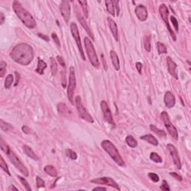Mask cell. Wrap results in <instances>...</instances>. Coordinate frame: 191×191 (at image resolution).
<instances>
[{
	"label": "cell",
	"instance_id": "1",
	"mask_svg": "<svg viewBox=\"0 0 191 191\" xmlns=\"http://www.w3.org/2000/svg\"><path fill=\"white\" fill-rule=\"evenodd\" d=\"M10 57L14 62L27 66L34 58L33 48L27 43H19L14 47L10 53Z\"/></svg>",
	"mask_w": 191,
	"mask_h": 191
},
{
	"label": "cell",
	"instance_id": "2",
	"mask_svg": "<svg viewBox=\"0 0 191 191\" xmlns=\"http://www.w3.org/2000/svg\"><path fill=\"white\" fill-rule=\"evenodd\" d=\"M13 10L15 12L17 16L22 21V23L28 28V29H34L37 26L36 21L34 19L32 15L26 11L22 4L19 1H14L13 2Z\"/></svg>",
	"mask_w": 191,
	"mask_h": 191
},
{
	"label": "cell",
	"instance_id": "3",
	"mask_svg": "<svg viewBox=\"0 0 191 191\" xmlns=\"http://www.w3.org/2000/svg\"><path fill=\"white\" fill-rule=\"evenodd\" d=\"M101 146L110 155L111 158L113 160V161L116 164H118L119 167H126V164H125L124 161H123L121 155L119 154L117 148L115 146L114 144L111 141L108 140H104L101 143Z\"/></svg>",
	"mask_w": 191,
	"mask_h": 191
},
{
	"label": "cell",
	"instance_id": "4",
	"mask_svg": "<svg viewBox=\"0 0 191 191\" xmlns=\"http://www.w3.org/2000/svg\"><path fill=\"white\" fill-rule=\"evenodd\" d=\"M85 46L87 54H88V58H89L91 64L94 67H95V68H99L100 64H99L97 55H96V52H95L93 44V43L88 37H85Z\"/></svg>",
	"mask_w": 191,
	"mask_h": 191
},
{
	"label": "cell",
	"instance_id": "5",
	"mask_svg": "<svg viewBox=\"0 0 191 191\" xmlns=\"http://www.w3.org/2000/svg\"><path fill=\"white\" fill-rule=\"evenodd\" d=\"M5 154L8 155V159L10 160V161L14 164V166L16 167L17 169L22 175H24L26 177L29 176V172L28 169L26 167V166L22 164V161L19 160V158L17 156V154L11 149V148L8 150V152H7Z\"/></svg>",
	"mask_w": 191,
	"mask_h": 191
},
{
	"label": "cell",
	"instance_id": "6",
	"mask_svg": "<svg viewBox=\"0 0 191 191\" xmlns=\"http://www.w3.org/2000/svg\"><path fill=\"white\" fill-rule=\"evenodd\" d=\"M76 88V78H75V71L73 67L70 68V76H69V84L67 87V96L72 104H74L73 97L75 90Z\"/></svg>",
	"mask_w": 191,
	"mask_h": 191
},
{
	"label": "cell",
	"instance_id": "7",
	"mask_svg": "<svg viewBox=\"0 0 191 191\" xmlns=\"http://www.w3.org/2000/svg\"><path fill=\"white\" fill-rule=\"evenodd\" d=\"M75 105H76V109L78 111V115L82 119L85 120V121L88 122V123H93L94 122L93 118L92 117L90 114L88 113L87 109L85 108V106L83 105L82 102H81V99L80 97V95H77L75 97Z\"/></svg>",
	"mask_w": 191,
	"mask_h": 191
},
{
	"label": "cell",
	"instance_id": "8",
	"mask_svg": "<svg viewBox=\"0 0 191 191\" xmlns=\"http://www.w3.org/2000/svg\"><path fill=\"white\" fill-rule=\"evenodd\" d=\"M161 116L163 122H164V126H165L166 129H167V131H168V133L169 134V135H170L172 138L175 139V140H178V131H177L176 128L173 126V124L171 123L168 113L165 111H163L162 113H161Z\"/></svg>",
	"mask_w": 191,
	"mask_h": 191
},
{
	"label": "cell",
	"instance_id": "9",
	"mask_svg": "<svg viewBox=\"0 0 191 191\" xmlns=\"http://www.w3.org/2000/svg\"><path fill=\"white\" fill-rule=\"evenodd\" d=\"M70 30H71L72 35H73V38L75 39V43H76L77 46H78V50H79V52H80V55H81V58H82L83 61H85V54H84V50H83L81 38H80L79 31H78V26H77L75 22H72V23L70 24Z\"/></svg>",
	"mask_w": 191,
	"mask_h": 191
},
{
	"label": "cell",
	"instance_id": "10",
	"mask_svg": "<svg viewBox=\"0 0 191 191\" xmlns=\"http://www.w3.org/2000/svg\"><path fill=\"white\" fill-rule=\"evenodd\" d=\"M159 13L161 17V19L164 20V22H165L166 26H167V29L169 31V34H170L171 37H172V40L174 41L176 40V36H175V33L173 32V31L171 29L170 26H169V20H168V15H169V10L167 8V6L165 5V4H161L159 7Z\"/></svg>",
	"mask_w": 191,
	"mask_h": 191
},
{
	"label": "cell",
	"instance_id": "11",
	"mask_svg": "<svg viewBox=\"0 0 191 191\" xmlns=\"http://www.w3.org/2000/svg\"><path fill=\"white\" fill-rule=\"evenodd\" d=\"M91 182L93 184H95V185H108V186H110L111 187L115 188L117 190H120V188H119V186L118 185V184L115 182L113 179H112L111 178H109V177H102V178H95V179H93L91 181Z\"/></svg>",
	"mask_w": 191,
	"mask_h": 191
},
{
	"label": "cell",
	"instance_id": "12",
	"mask_svg": "<svg viewBox=\"0 0 191 191\" xmlns=\"http://www.w3.org/2000/svg\"><path fill=\"white\" fill-rule=\"evenodd\" d=\"M167 147L168 149V150H169V152L170 154L171 157H172V159L173 161L175 167L178 169H181V168H182V164H181V160L180 158H179V155H178L177 149L173 145H172V144H167Z\"/></svg>",
	"mask_w": 191,
	"mask_h": 191
},
{
	"label": "cell",
	"instance_id": "13",
	"mask_svg": "<svg viewBox=\"0 0 191 191\" xmlns=\"http://www.w3.org/2000/svg\"><path fill=\"white\" fill-rule=\"evenodd\" d=\"M100 105H101V108H102V113H103V115H104V119H105V121H106L107 123H108L109 124L111 125L114 124L111 111L110 108H109L107 102H105V101L104 100L102 101Z\"/></svg>",
	"mask_w": 191,
	"mask_h": 191
},
{
	"label": "cell",
	"instance_id": "14",
	"mask_svg": "<svg viewBox=\"0 0 191 191\" xmlns=\"http://www.w3.org/2000/svg\"><path fill=\"white\" fill-rule=\"evenodd\" d=\"M60 11H61V14L64 21L67 23L70 21V14H71V13H70V5L69 1H67V0L61 1V5H60Z\"/></svg>",
	"mask_w": 191,
	"mask_h": 191
},
{
	"label": "cell",
	"instance_id": "15",
	"mask_svg": "<svg viewBox=\"0 0 191 191\" xmlns=\"http://www.w3.org/2000/svg\"><path fill=\"white\" fill-rule=\"evenodd\" d=\"M57 109L59 114L66 118H70L73 115V112L70 110V108L64 102H60L57 104Z\"/></svg>",
	"mask_w": 191,
	"mask_h": 191
},
{
	"label": "cell",
	"instance_id": "16",
	"mask_svg": "<svg viewBox=\"0 0 191 191\" xmlns=\"http://www.w3.org/2000/svg\"><path fill=\"white\" fill-rule=\"evenodd\" d=\"M135 14L139 20L145 21L148 18V11L144 5H137L135 8Z\"/></svg>",
	"mask_w": 191,
	"mask_h": 191
},
{
	"label": "cell",
	"instance_id": "17",
	"mask_svg": "<svg viewBox=\"0 0 191 191\" xmlns=\"http://www.w3.org/2000/svg\"><path fill=\"white\" fill-rule=\"evenodd\" d=\"M167 68H168V72L169 73L172 75L175 79H178V73H177V64H175L170 57H167Z\"/></svg>",
	"mask_w": 191,
	"mask_h": 191
},
{
	"label": "cell",
	"instance_id": "18",
	"mask_svg": "<svg viewBox=\"0 0 191 191\" xmlns=\"http://www.w3.org/2000/svg\"><path fill=\"white\" fill-rule=\"evenodd\" d=\"M75 14H76L77 18H78V21H79V22L81 23V26H82V27L84 28V29H85V30L86 31V32L88 33V34L89 35V36L91 37V38H92L93 40H95V39H94L93 34V32H91L89 26H88V23H87L86 20H85V19H84V18H83V17L81 16V14L79 13V11H75Z\"/></svg>",
	"mask_w": 191,
	"mask_h": 191
},
{
	"label": "cell",
	"instance_id": "19",
	"mask_svg": "<svg viewBox=\"0 0 191 191\" xmlns=\"http://www.w3.org/2000/svg\"><path fill=\"white\" fill-rule=\"evenodd\" d=\"M164 103H165L166 106L168 108H172L175 106V95L172 94V92L170 91H167L166 92L165 95H164Z\"/></svg>",
	"mask_w": 191,
	"mask_h": 191
},
{
	"label": "cell",
	"instance_id": "20",
	"mask_svg": "<svg viewBox=\"0 0 191 191\" xmlns=\"http://www.w3.org/2000/svg\"><path fill=\"white\" fill-rule=\"evenodd\" d=\"M108 22L109 28H110L113 38L115 39L116 41H118L119 40V36H118V29L116 22L111 17H108Z\"/></svg>",
	"mask_w": 191,
	"mask_h": 191
},
{
	"label": "cell",
	"instance_id": "21",
	"mask_svg": "<svg viewBox=\"0 0 191 191\" xmlns=\"http://www.w3.org/2000/svg\"><path fill=\"white\" fill-rule=\"evenodd\" d=\"M110 56L113 67L115 68V70L118 71V70H119V68H120V64H119V59L117 54H116V52L114 50H111L110 52Z\"/></svg>",
	"mask_w": 191,
	"mask_h": 191
},
{
	"label": "cell",
	"instance_id": "22",
	"mask_svg": "<svg viewBox=\"0 0 191 191\" xmlns=\"http://www.w3.org/2000/svg\"><path fill=\"white\" fill-rule=\"evenodd\" d=\"M22 148H23L24 152H25V154H26L28 157H29V158H32V159L34 160V161H38V157L37 156V154H35L34 152L32 150V149L31 148V147H29V146L27 145H25L23 146Z\"/></svg>",
	"mask_w": 191,
	"mask_h": 191
},
{
	"label": "cell",
	"instance_id": "23",
	"mask_svg": "<svg viewBox=\"0 0 191 191\" xmlns=\"http://www.w3.org/2000/svg\"><path fill=\"white\" fill-rule=\"evenodd\" d=\"M141 140H146V142L149 143L150 144L153 146H158V140H157L155 137H154L152 134H146V135H143L140 137Z\"/></svg>",
	"mask_w": 191,
	"mask_h": 191
},
{
	"label": "cell",
	"instance_id": "24",
	"mask_svg": "<svg viewBox=\"0 0 191 191\" xmlns=\"http://www.w3.org/2000/svg\"><path fill=\"white\" fill-rule=\"evenodd\" d=\"M47 67V64L44 61L41 60L40 57H38V63H37V68L36 69L35 72H37L38 74H40V75H43V73H44L45 69Z\"/></svg>",
	"mask_w": 191,
	"mask_h": 191
},
{
	"label": "cell",
	"instance_id": "25",
	"mask_svg": "<svg viewBox=\"0 0 191 191\" xmlns=\"http://www.w3.org/2000/svg\"><path fill=\"white\" fill-rule=\"evenodd\" d=\"M105 5H106L107 11L111 15L115 16V5L113 1L111 0H106L105 1Z\"/></svg>",
	"mask_w": 191,
	"mask_h": 191
},
{
	"label": "cell",
	"instance_id": "26",
	"mask_svg": "<svg viewBox=\"0 0 191 191\" xmlns=\"http://www.w3.org/2000/svg\"><path fill=\"white\" fill-rule=\"evenodd\" d=\"M45 172L50 175L52 177H56L57 175V169H55V167L52 165H47L44 168Z\"/></svg>",
	"mask_w": 191,
	"mask_h": 191
},
{
	"label": "cell",
	"instance_id": "27",
	"mask_svg": "<svg viewBox=\"0 0 191 191\" xmlns=\"http://www.w3.org/2000/svg\"><path fill=\"white\" fill-rule=\"evenodd\" d=\"M126 142L127 145L131 148H135L137 146V141L131 135L127 136V137L126 138Z\"/></svg>",
	"mask_w": 191,
	"mask_h": 191
},
{
	"label": "cell",
	"instance_id": "28",
	"mask_svg": "<svg viewBox=\"0 0 191 191\" xmlns=\"http://www.w3.org/2000/svg\"><path fill=\"white\" fill-rule=\"evenodd\" d=\"M50 65H51V73L53 76H55L57 72V64L54 57H50Z\"/></svg>",
	"mask_w": 191,
	"mask_h": 191
},
{
	"label": "cell",
	"instance_id": "29",
	"mask_svg": "<svg viewBox=\"0 0 191 191\" xmlns=\"http://www.w3.org/2000/svg\"><path fill=\"white\" fill-rule=\"evenodd\" d=\"M78 3L81 5L82 11L84 12V15H85V18H88V2L87 1H78Z\"/></svg>",
	"mask_w": 191,
	"mask_h": 191
},
{
	"label": "cell",
	"instance_id": "30",
	"mask_svg": "<svg viewBox=\"0 0 191 191\" xmlns=\"http://www.w3.org/2000/svg\"><path fill=\"white\" fill-rule=\"evenodd\" d=\"M150 129H151V130L153 132H154L155 134H157L158 136H160V137H165L166 135H167L165 133V131H164L163 130H161V129H158V128H157L155 126H154V125H151V126H150Z\"/></svg>",
	"mask_w": 191,
	"mask_h": 191
},
{
	"label": "cell",
	"instance_id": "31",
	"mask_svg": "<svg viewBox=\"0 0 191 191\" xmlns=\"http://www.w3.org/2000/svg\"><path fill=\"white\" fill-rule=\"evenodd\" d=\"M14 81V76L11 74H9L6 76V78H5V88L6 89H9L11 87L12 84H13Z\"/></svg>",
	"mask_w": 191,
	"mask_h": 191
},
{
	"label": "cell",
	"instance_id": "32",
	"mask_svg": "<svg viewBox=\"0 0 191 191\" xmlns=\"http://www.w3.org/2000/svg\"><path fill=\"white\" fill-rule=\"evenodd\" d=\"M151 37L150 35H146L144 37V48L147 52H150L151 50Z\"/></svg>",
	"mask_w": 191,
	"mask_h": 191
},
{
	"label": "cell",
	"instance_id": "33",
	"mask_svg": "<svg viewBox=\"0 0 191 191\" xmlns=\"http://www.w3.org/2000/svg\"><path fill=\"white\" fill-rule=\"evenodd\" d=\"M0 167H1V168H2V169H3V170L5 171L8 175H11V173H10L9 172V169H8V165H7L6 162L5 161V160H4L3 157L2 156L0 157Z\"/></svg>",
	"mask_w": 191,
	"mask_h": 191
},
{
	"label": "cell",
	"instance_id": "34",
	"mask_svg": "<svg viewBox=\"0 0 191 191\" xmlns=\"http://www.w3.org/2000/svg\"><path fill=\"white\" fill-rule=\"evenodd\" d=\"M157 47H158V51L159 55L167 53V47H166V46L164 43H161V42H158V43H157Z\"/></svg>",
	"mask_w": 191,
	"mask_h": 191
},
{
	"label": "cell",
	"instance_id": "35",
	"mask_svg": "<svg viewBox=\"0 0 191 191\" xmlns=\"http://www.w3.org/2000/svg\"><path fill=\"white\" fill-rule=\"evenodd\" d=\"M0 127L4 131H8L10 129H12V126L8 124V123H7L6 122L4 121L3 119H0Z\"/></svg>",
	"mask_w": 191,
	"mask_h": 191
},
{
	"label": "cell",
	"instance_id": "36",
	"mask_svg": "<svg viewBox=\"0 0 191 191\" xmlns=\"http://www.w3.org/2000/svg\"><path fill=\"white\" fill-rule=\"evenodd\" d=\"M6 62L4 61H1V62H0V77L1 78H3L4 75H5V73H6Z\"/></svg>",
	"mask_w": 191,
	"mask_h": 191
},
{
	"label": "cell",
	"instance_id": "37",
	"mask_svg": "<svg viewBox=\"0 0 191 191\" xmlns=\"http://www.w3.org/2000/svg\"><path fill=\"white\" fill-rule=\"evenodd\" d=\"M150 159L155 163L162 162V158H161V157H160L159 154L155 152H152L151 154H150Z\"/></svg>",
	"mask_w": 191,
	"mask_h": 191
},
{
	"label": "cell",
	"instance_id": "38",
	"mask_svg": "<svg viewBox=\"0 0 191 191\" xmlns=\"http://www.w3.org/2000/svg\"><path fill=\"white\" fill-rule=\"evenodd\" d=\"M17 177H18V178H19V182H20L21 183H22V185H23L24 187L26 188V190L32 191V188L30 187V185H29V184L28 183L27 181H26V179H25V178H23V177H21V176H19V175H18Z\"/></svg>",
	"mask_w": 191,
	"mask_h": 191
},
{
	"label": "cell",
	"instance_id": "39",
	"mask_svg": "<svg viewBox=\"0 0 191 191\" xmlns=\"http://www.w3.org/2000/svg\"><path fill=\"white\" fill-rule=\"evenodd\" d=\"M66 154H67V156L69 157L70 159L72 160L77 159V154L73 151V150L70 149H67L66 150Z\"/></svg>",
	"mask_w": 191,
	"mask_h": 191
},
{
	"label": "cell",
	"instance_id": "40",
	"mask_svg": "<svg viewBox=\"0 0 191 191\" xmlns=\"http://www.w3.org/2000/svg\"><path fill=\"white\" fill-rule=\"evenodd\" d=\"M148 176L149 178L152 181V182H159V176H158L157 174L154 173V172H149V173L148 174Z\"/></svg>",
	"mask_w": 191,
	"mask_h": 191
},
{
	"label": "cell",
	"instance_id": "41",
	"mask_svg": "<svg viewBox=\"0 0 191 191\" xmlns=\"http://www.w3.org/2000/svg\"><path fill=\"white\" fill-rule=\"evenodd\" d=\"M36 183H37V188H41L45 187V182L39 176L36 177Z\"/></svg>",
	"mask_w": 191,
	"mask_h": 191
},
{
	"label": "cell",
	"instance_id": "42",
	"mask_svg": "<svg viewBox=\"0 0 191 191\" xmlns=\"http://www.w3.org/2000/svg\"><path fill=\"white\" fill-rule=\"evenodd\" d=\"M170 20L171 22H172V25H173L174 28L175 29V31H176L177 32H178V20L176 19V18L175 17L172 16L170 17Z\"/></svg>",
	"mask_w": 191,
	"mask_h": 191
},
{
	"label": "cell",
	"instance_id": "43",
	"mask_svg": "<svg viewBox=\"0 0 191 191\" xmlns=\"http://www.w3.org/2000/svg\"><path fill=\"white\" fill-rule=\"evenodd\" d=\"M52 38L53 39V40H54V42L55 43V44L57 45L58 47H60L61 46V43H60V40H59V38L58 37H57V35L55 33H52Z\"/></svg>",
	"mask_w": 191,
	"mask_h": 191
},
{
	"label": "cell",
	"instance_id": "44",
	"mask_svg": "<svg viewBox=\"0 0 191 191\" xmlns=\"http://www.w3.org/2000/svg\"><path fill=\"white\" fill-rule=\"evenodd\" d=\"M161 189L162 190H164V191H169V190H170V188H169V185H168V184H167V182H166L165 180L163 181L162 185L161 186Z\"/></svg>",
	"mask_w": 191,
	"mask_h": 191
},
{
	"label": "cell",
	"instance_id": "45",
	"mask_svg": "<svg viewBox=\"0 0 191 191\" xmlns=\"http://www.w3.org/2000/svg\"><path fill=\"white\" fill-rule=\"evenodd\" d=\"M22 130L24 133H26V134H32V129H30V128L26 126H23L22 127Z\"/></svg>",
	"mask_w": 191,
	"mask_h": 191
},
{
	"label": "cell",
	"instance_id": "46",
	"mask_svg": "<svg viewBox=\"0 0 191 191\" xmlns=\"http://www.w3.org/2000/svg\"><path fill=\"white\" fill-rule=\"evenodd\" d=\"M170 174L171 175H172V177H173V178H175V179H176V180H178V181H182V177L180 175H178V173H176V172H170Z\"/></svg>",
	"mask_w": 191,
	"mask_h": 191
},
{
	"label": "cell",
	"instance_id": "47",
	"mask_svg": "<svg viewBox=\"0 0 191 191\" xmlns=\"http://www.w3.org/2000/svg\"><path fill=\"white\" fill-rule=\"evenodd\" d=\"M57 61H58V63L60 64V65L62 66L63 67H65L66 64H65V62H64V59L62 58V57H61V56H57Z\"/></svg>",
	"mask_w": 191,
	"mask_h": 191
},
{
	"label": "cell",
	"instance_id": "48",
	"mask_svg": "<svg viewBox=\"0 0 191 191\" xmlns=\"http://www.w3.org/2000/svg\"><path fill=\"white\" fill-rule=\"evenodd\" d=\"M136 68H137V72H138L139 73L141 74L142 68H143V64H142L140 62H137V64H136Z\"/></svg>",
	"mask_w": 191,
	"mask_h": 191
},
{
	"label": "cell",
	"instance_id": "49",
	"mask_svg": "<svg viewBox=\"0 0 191 191\" xmlns=\"http://www.w3.org/2000/svg\"><path fill=\"white\" fill-rule=\"evenodd\" d=\"M113 3H114L115 7L116 8V16H119V2L118 1H113Z\"/></svg>",
	"mask_w": 191,
	"mask_h": 191
},
{
	"label": "cell",
	"instance_id": "50",
	"mask_svg": "<svg viewBox=\"0 0 191 191\" xmlns=\"http://www.w3.org/2000/svg\"><path fill=\"white\" fill-rule=\"evenodd\" d=\"M37 35H38V36H39V37H40V38L43 39V40H46V42H49V41H50V38H49V37H48V36H46V35L43 34H40V33H39Z\"/></svg>",
	"mask_w": 191,
	"mask_h": 191
},
{
	"label": "cell",
	"instance_id": "51",
	"mask_svg": "<svg viewBox=\"0 0 191 191\" xmlns=\"http://www.w3.org/2000/svg\"><path fill=\"white\" fill-rule=\"evenodd\" d=\"M5 19V15H4V14L2 13V12H1V13H0V24H1V25L3 24Z\"/></svg>",
	"mask_w": 191,
	"mask_h": 191
},
{
	"label": "cell",
	"instance_id": "52",
	"mask_svg": "<svg viewBox=\"0 0 191 191\" xmlns=\"http://www.w3.org/2000/svg\"><path fill=\"white\" fill-rule=\"evenodd\" d=\"M15 75H16V82H15L14 84V86H17V85H18V83H19V78H20V75H19V74L17 72H16L15 73Z\"/></svg>",
	"mask_w": 191,
	"mask_h": 191
},
{
	"label": "cell",
	"instance_id": "53",
	"mask_svg": "<svg viewBox=\"0 0 191 191\" xmlns=\"http://www.w3.org/2000/svg\"><path fill=\"white\" fill-rule=\"evenodd\" d=\"M8 190V191H18V188H17L14 185H11Z\"/></svg>",
	"mask_w": 191,
	"mask_h": 191
},
{
	"label": "cell",
	"instance_id": "54",
	"mask_svg": "<svg viewBox=\"0 0 191 191\" xmlns=\"http://www.w3.org/2000/svg\"><path fill=\"white\" fill-rule=\"evenodd\" d=\"M106 188L102 187H95L93 189V191H97V190H106Z\"/></svg>",
	"mask_w": 191,
	"mask_h": 191
}]
</instances>
